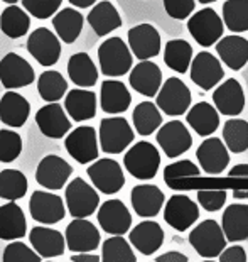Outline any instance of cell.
I'll list each match as a JSON object with an SVG mask.
<instances>
[{"label": "cell", "instance_id": "6da1fadb", "mask_svg": "<svg viewBox=\"0 0 248 262\" xmlns=\"http://www.w3.org/2000/svg\"><path fill=\"white\" fill-rule=\"evenodd\" d=\"M98 64L105 76L118 78L132 70L134 54L122 37H110L105 39L98 48Z\"/></svg>", "mask_w": 248, "mask_h": 262}, {"label": "cell", "instance_id": "7a4b0ae2", "mask_svg": "<svg viewBox=\"0 0 248 262\" xmlns=\"http://www.w3.org/2000/svg\"><path fill=\"white\" fill-rule=\"evenodd\" d=\"M123 166L137 180H154L161 168V152L152 142L140 141L125 152Z\"/></svg>", "mask_w": 248, "mask_h": 262}, {"label": "cell", "instance_id": "3957f363", "mask_svg": "<svg viewBox=\"0 0 248 262\" xmlns=\"http://www.w3.org/2000/svg\"><path fill=\"white\" fill-rule=\"evenodd\" d=\"M189 244L203 259H214L227 247L228 241L221 230V225L216 220L209 219L192 228L189 233Z\"/></svg>", "mask_w": 248, "mask_h": 262}, {"label": "cell", "instance_id": "277c9868", "mask_svg": "<svg viewBox=\"0 0 248 262\" xmlns=\"http://www.w3.org/2000/svg\"><path fill=\"white\" fill-rule=\"evenodd\" d=\"M187 31L191 37L203 48H209L223 36L225 24L218 12L211 7H205L187 17Z\"/></svg>", "mask_w": 248, "mask_h": 262}, {"label": "cell", "instance_id": "5b68a950", "mask_svg": "<svg viewBox=\"0 0 248 262\" xmlns=\"http://www.w3.org/2000/svg\"><path fill=\"white\" fill-rule=\"evenodd\" d=\"M135 134L130 127L129 120L123 117H108L100 122L98 132V144L103 152L120 154L134 142Z\"/></svg>", "mask_w": 248, "mask_h": 262}, {"label": "cell", "instance_id": "8992f818", "mask_svg": "<svg viewBox=\"0 0 248 262\" xmlns=\"http://www.w3.org/2000/svg\"><path fill=\"white\" fill-rule=\"evenodd\" d=\"M156 97H157L156 105L159 107V110L169 117L184 115L192 102L189 86L176 76H170L162 83Z\"/></svg>", "mask_w": 248, "mask_h": 262}, {"label": "cell", "instance_id": "52a82bcc", "mask_svg": "<svg viewBox=\"0 0 248 262\" xmlns=\"http://www.w3.org/2000/svg\"><path fill=\"white\" fill-rule=\"evenodd\" d=\"M66 208L75 219H88L93 215L100 205V196L95 186L88 185L83 178H75L66 186L64 193Z\"/></svg>", "mask_w": 248, "mask_h": 262}, {"label": "cell", "instance_id": "ba28073f", "mask_svg": "<svg viewBox=\"0 0 248 262\" xmlns=\"http://www.w3.org/2000/svg\"><path fill=\"white\" fill-rule=\"evenodd\" d=\"M200 219V206L186 194H174L164 202V220L178 232L189 230Z\"/></svg>", "mask_w": 248, "mask_h": 262}, {"label": "cell", "instance_id": "9c48e42d", "mask_svg": "<svg viewBox=\"0 0 248 262\" xmlns=\"http://www.w3.org/2000/svg\"><path fill=\"white\" fill-rule=\"evenodd\" d=\"M86 174L90 176L91 185L103 194H115L125 185L123 169L115 159H95Z\"/></svg>", "mask_w": 248, "mask_h": 262}, {"label": "cell", "instance_id": "30bf717a", "mask_svg": "<svg viewBox=\"0 0 248 262\" xmlns=\"http://www.w3.org/2000/svg\"><path fill=\"white\" fill-rule=\"evenodd\" d=\"M64 147L68 154L80 164H90L98 159L100 144H98L96 130L91 125H80L68 134L64 141Z\"/></svg>", "mask_w": 248, "mask_h": 262}, {"label": "cell", "instance_id": "8fae6325", "mask_svg": "<svg viewBox=\"0 0 248 262\" xmlns=\"http://www.w3.org/2000/svg\"><path fill=\"white\" fill-rule=\"evenodd\" d=\"M189 75L196 86H200L205 92H209L225 78V70L221 66V61L214 54L201 51L196 56H192L189 64Z\"/></svg>", "mask_w": 248, "mask_h": 262}, {"label": "cell", "instance_id": "7c38bea8", "mask_svg": "<svg viewBox=\"0 0 248 262\" xmlns=\"http://www.w3.org/2000/svg\"><path fill=\"white\" fill-rule=\"evenodd\" d=\"M159 147L169 159H176L191 149L192 136L181 120H169L156 134Z\"/></svg>", "mask_w": 248, "mask_h": 262}, {"label": "cell", "instance_id": "4fadbf2b", "mask_svg": "<svg viewBox=\"0 0 248 262\" xmlns=\"http://www.w3.org/2000/svg\"><path fill=\"white\" fill-rule=\"evenodd\" d=\"M36 80V71L27 59L15 53H7L0 59V83L7 90L29 86Z\"/></svg>", "mask_w": 248, "mask_h": 262}, {"label": "cell", "instance_id": "5bb4252c", "mask_svg": "<svg viewBox=\"0 0 248 262\" xmlns=\"http://www.w3.org/2000/svg\"><path fill=\"white\" fill-rule=\"evenodd\" d=\"M27 51L41 66H54L61 58V42L47 27H39L27 39Z\"/></svg>", "mask_w": 248, "mask_h": 262}, {"label": "cell", "instance_id": "9a60e30c", "mask_svg": "<svg viewBox=\"0 0 248 262\" xmlns=\"http://www.w3.org/2000/svg\"><path fill=\"white\" fill-rule=\"evenodd\" d=\"M29 211L32 220L39 222L42 225L59 224L66 216V206L63 203V198L51 191H41V189L31 194Z\"/></svg>", "mask_w": 248, "mask_h": 262}, {"label": "cell", "instance_id": "2e32d148", "mask_svg": "<svg viewBox=\"0 0 248 262\" xmlns=\"http://www.w3.org/2000/svg\"><path fill=\"white\" fill-rule=\"evenodd\" d=\"M73 168L68 161L59 158L56 154H49L39 161L36 168V181L37 185L49 189V191H58L66 186Z\"/></svg>", "mask_w": 248, "mask_h": 262}, {"label": "cell", "instance_id": "e0dca14e", "mask_svg": "<svg viewBox=\"0 0 248 262\" xmlns=\"http://www.w3.org/2000/svg\"><path fill=\"white\" fill-rule=\"evenodd\" d=\"M213 105L221 115L238 117L245 108V92L241 83L235 78H228L223 83L219 81L213 92Z\"/></svg>", "mask_w": 248, "mask_h": 262}, {"label": "cell", "instance_id": "ac0fdd59", "mask_svg": "<svg viewBox=\"0 0 248 262\" xmlns=\"http://www.w3.org/2000/svg\"><path fill=\"white\" fill-rule=\"evenodd\" d=\"M64 242L71 252H93L100 245V232L88 219H75L66 227Z\"/></svg>", "mask_w": 248, "mask_h": 262}, {"label": "cell", "instance_id": "d6986e66", "mask_svg": "<svg viewBox=\"0 0 248 262\" xmlns=\"http://www.w3.org/2000/svg\"><path fill=\"white\" fill-rule=\"evenodd\" d=\"M196 158L200 168L206 174H221L230 164V150L221 139L208 136V139H205L197 147Z\"/></svg>", "mask_w": 248, "mask_h": 262}, {"label": "cell", "instance_id": "ffe728a7", "mask_svg": "<svg viewBox=\"0 0 248 262\" xmlns=\"http://www.w3.org/2000/svg\"><path fill=\"white\" fill-rule=\"evenodd\" d=\"M129 48L137 59H152L161 53L162 41L152 24H139L129 29Z\"/></svg>", "mask_w": 248, "mask_h": 262}, {"label": "cell", "instance_id": "44dd1931", "mask_svg": "<svg viewBox=\"0 0 248 262\" xmlns=\"http://www.w3.org/2000/svg\"><path fill=\"white\" fill-rule=\"evenodd\" d=\"M98 224L110 235H125L132 227V215L122 200H108L98 208Z\"/></svg>", "mask_w": 248, "mask_h": 262}, {"label": "cell", "instance_id": "7402d4cb", "mask_svg": "<svg viewBox=\"0 0 248 262\" xmlns=\"http://www.w3.org/2000/svg\"><path fill=\"white\" fill-rule=\"evenodd\" d=\"M36 124L41 134L49 139H63L71 130V120L66 110L58 102H49L37 110Z\"/></svg>", "mask_w": 248, "mask_h": 262}, {"label": "cell", "instance_id": "603a6c76", "mask_svg": "<svg viewBox=\"0 0 248 262\" xmlns=\"http://www.w3.org/2000/svg\"><path fill=\"white\" fill-rule=\"evenodd\" d=\"M129 83L137 93L152 98L162 85V70L151 59H140L139 64L132 66Z\"/></svg>", "mask_w": 248, "mask_h": 262}, {"label": "cell", "instance_id": "cb8c5ba5", "mask_svg": "<svg viewBox=\"0 0 248 262\" xmlns=\"http://www.w3.org/2000/svg\"><path fill=\"white\" fill-rule=\"evenodd\" d=\"M132 208L142 219H154L162 210L165 194L156 185H137L130 193Z\"/></svg>", "mask_w": 248, "mask_h": 262}, {"label": "cell", "instance_id": "d4e9b609", "mask_svg": "<svg viewBox=\"0 0 248 262\" xmlns=\"http://www.w3.org/2000/svg\"><path fill=\"white\" fill-rule=\"evenodd\" d=\"M129 235V242L134 249H137L142 255H152L162 247L165 233L162 227L154 220H144L135 225Z\"/></svg>", "mask_w": 248, "mask_h": 262}, {"label": "cell", "instance_id": "484cf974", "mask_svg": "<svg viewBox=\"0 0 248 262\" xmlns=\"http://www.w3.org/2000/svg\"><path fill=\"white\" fill-rule=\"evenodd\" d=\"M216 53L219 56V61L225 63L230 70L240 71L248 63V39L241 37L238 34L221 36L218 39Z\"/></svg>", "mask_w": 248, "mask_h": 262}, {"label": "cell", "instance_id": "4316f807", "mask_svg": "<svg viewBox=\"0 0 248 262\" xmlns=\"http://www.w3.org/2000/svg\"><path fill=\"white\" fill-rule=\"evenodd\" d=\"M29 242L41 259H54L64 254L66 242L59 230L47 227H34L29 232Z\"/></svg>", "mask_w": 248, "mask_h": 262}, {"label": "cell", "instance_id": "83f0119b", "mask_svg": "<svg viewBox=\"0 0 248 262\" xmlns=\"http://www.w3.org/2000/svg\"><path fill=\"white\" fill-rule=\"evenodd\" d=\"M132 95L123 81L105 80L100 88V107L105 114L118 115L129 110Z\"/></svg>", "mask_w": 248, "mask_h": 262}, {"label": "cell", "instance_id": "f1b7e54d", "mask_svg": "<svg viewBox=\"0 0 248 262\" xmlns=\"http://www.w3.org/2000/svg\"><path fill=\"white\" fill-rule=\"evenodd\" d=\"M221 230L228 242H243L248 238V205L233 203L225 208Z\"/></svg>", "mask_w": 248, "mask_h": 262}, {"label": "cell", "instance_id": "f546056e", "mask_svg": "<svg viewBox=\"0 0 248 262\" xmlns=\"http://www.w3.org/2000/svg\"><path fill=\"white\" fill-rule=\"evenodd\" d=\"M64 110L71 120L83 122L96 115V95L85 88H75L64 95Z\"/></svg>", "mask_w": 248, "mask_h": 262}, {"label": "cell", "instance_id": "4dcf8cb0", "mask_svg": "<svg viewBox=\"0 0 248 262\" xmlns=\"http://www.w3.org/2000/svg\"><path fill=\"white\" fill-rule=\"evenodd\" d=\"M88 24L91 26L93 32L96 36H108L110 32L117 31L122 26V17H120L117 7L108 2V0H102L91 5V10L88 12Z\"/></svg>", "mask_w": 248, "mask_h": 262}, {"label": "cell", "instance_id": "1f68e13d", "mask_svg": "<svg viewBox=\"0 0 248 262\" xmlns=\"http://www.w3.org/2000/svg\"><path fill=\"white\" fill-rule=\"evenodd\" d=\"M31 114V103L20 93L9 90L0 98V120L5 125L19 129L27 122Z\"/></svg>", "mask_w": 248, "mask_h": 262}, {"label": "cell", "instance_id": "d6a6232c", "mask_svg": "<svg viewBox=\"0 0 248 262\" xmlns=\"http://www.w3.org/2000/svg\"><path fill=\"white\" fill-rule=\"evenodd\" d=\"M186 122L197 136L208 137L216 132L219 127V112L214 108V105L208 102H200L187 108Z\"/></svg>", "mask_w": 248, "mask_h": 262}, {"label": "cell", "instance_id": "836d02e7", "mask_svg": "<svg viewBox=\"0 0 248 262\" xmlns=\"http://www.w3.org/2000/svg\"><path fill=\"white\" fill-rule=\"evenodd\" d=\"M26 215L15 202L0 206V241H19L26 237Z\"/></svg>", "mask_w": 248, "mask_h": 262}, {"label": "cell", "instance_id": "e575fe53", "mask_svg": "<svg viewBox=\"0 0 248 262\" xmlns=\"http://www.w3.org/2000/svg\"><path fill=\"white\" fill-rule=\"evenodd\" d=\"M69 80L80 88L95 86L98 81V68L88 53H75L68 61Z\"/></svg>", "mask_w": 248, "mask_h": 262}, {"label": "cell", "instance_id": "d590c367", "mask_svg": "<svg viewBox=\"0 0 248 262\" xmlns=\"http://www.w3.org/2000/svg\"><path fill=\"white\" fill-rule=\"evenodd\" d=\"M85 24V17L76 9L66 7L63 10L56 12L53 17V26L56 31V36L66 44H73L80 37Z\"/></svg>", "mask_w": 248, "mask_h": 262}, {"label": "cell", "instance_id": "8d00e7d4", "mask_svg": "<svg viewBox=\"0 0 248 262\" xmlns=\"http://www.w3.org/2000/svg\"><path fill=\"white\" fill-rule=\"evenodd\" d=\"M31 17L24 9L17 7L15 4H10L7 9L0 14V31L10 39H19L29 32Z\"/></svg>", "mask_w": 248, "mask_h": 262}, {"label": "cell", "instance_id": "74e56055", "mask_svg": "<svg viewBox=\"0 0 248 262\" xmlns=\"http://www.w3.org/2000/svg\"><path fill=\"white\" fill-rule=\"evenodd\" d=\"M134 129L139 136H151L162 125V114L156 103L140 102L132 114Z\"/></svg>", "mask_w": 248, "mask_h": 262}, {"label": "cell", "instance_id": "f35d334b", "mask_svg": "<svg viewBox=\"0 0 248 262\" xmlns=\"http://www.w3.org/2000/svg\"><path fill=\"white\" fill-rule=\"evenodd\" d=\"M192 59V46L184 39H170L164 46V63L176 73H186Z\"/></svg>", "mask_w": 248, "mask_h": 262}, {"label": "cell", "instance_id": "ab89813d", "mask_svg": "<svg viewBox=\"0 0 248 262\" xmlns=\"http://www.w3.org/2000/svg\"><path fill=\"white\" fill-rule=\"evenodd\" d=\"M225 146L233 154H243L248 150V122L243 119L231 117L223 127Z\"/></svg>", "mask_w": 248, "mask_h": 262}, {"label": "cell", "instance_id": "60d3db41", "mask_svg": "<svg viewBox=\"0 0 248 262\" xmlns=\"http://www.w3.org/2000/svg\"><path fill=\"white\" fill-rule=\"evenodd\" d=\"M68 92V81L59 71L47 70L42 71L37 80V93L46 102H58Z\"/></svg>", "mask_w": 248, "mask_h": 262}, {"label": "cell", "instance_id": "b9f144b4", "mask_svg": "<svg viewBox=\"0 0 248 262\" xmlns=\"http://www.w3.org/2000/svg\"><path fill=\"white\" fill-rule=\"evenodd\" d=\"M223 24L233 34L248 31V0H227L223 4Z\"/></svg>", "mask_w": 248, "mask_h": 262}, {"label": "cell", "instance_id": "7bdbcfd3", "mask_svg": "<svg viewBox=\"0 0 248 262\" xmlns=\"http://www.w3.org/2000/svg\"><path fill=\"white\" fill-rule=\"evenodd\" d=\"M27 193V178L17 169H4L0 172V198L17 202Z\"/></svg>", "mask_w": 248, "mask_h": 262}, {"label": "cell", "instance_id": "ee69618b", "mask_svg": "<svg viewBox=\"0 0 248 262\" xmlns=\"http://www.w3.org/2000/svg\"><path fill=\"white\" fill-rule=\"evenodd\" d=\"M102 260L105 262H135L134 249L123 235H112L102 245Z\"/></svg>", "mask_w": 248, "mask_h": 262}, {"label": "cell", "instance_id": "f6af8a7d", "mask_svg": "<svg viewBox=\"0 0 248 262\" xmlns=\"http://www.w3.org/2000/svg\"><path fill=\"white\" fill-rule=\"evenodd\" d=\"M200 174H201V169L197 168V164H194L189 159L176 161V163H170L164 168V181H165V185L172 189H181L179 186L181 180L197 178Z\"/></svg>", "mask_w": 248, "mask_h": 262}, {"label": "cell", "instance_id": "bcb514c9", "mask_svg": "<svg viewBox=\"0 0 248 262\" xmlns=\"http://www.w3.org/2000/svg\"><path fill=\"white\" fill-rule=\"evenodd\" d=\"M22 152V137L15 130H0V163H12Z\"/></svg>", "mask_w": 248, "mask_h": 262}, {"label": "cell", "instance_id": "7dc6e473", "mask_svg": "<svg viewBox=\"0 0 248 262\" xmlns=\"http://www.w3.org/2000/svg\"><path fill=\"white\" fill-rule=\"evenodd\" d=\"M4 262H41V255L24 242H10L4 250Z\"/></svg>", "mask_w": 248, "mask_h": 262}, {"label": "cell", "instance_id": "c3c4849f", "mask_svg": "<svg viewBox=\"0 0 248 262\" xmlns=\"http://www.w3.org/2000/svg\"><path fill=\"white\" fill-rule=\"evenodd\" d=\"M63 0H22L26 12L36 19H49L58 12Z\"/></svg>", "mask_w": 248, "mask_h": 262}, {"label": "cell", "instance_id": "681fc988", "mask_svg": "<svg viewBox=\"0 0 248 262\" xmlns=\"http://www.w3.org/2000/svg\"><path fill=\"white\" fill-rule=\"evenodd\" d=\"M228 193L225 189H200L197 191V203L206 211H218L225 206Z\"/></svg>", "mask_w": 248, "mask_h": 262}, {"label": "cell", "instance_id": "f907efd6", "mask_svg": "<svg viewBox=\"0 0 248 262\" xmlns=\"http://www.w3.org/2000/svg\"><path fill=\"white\" fill-rule=\"evenodd\" d=\"M162 5L170 19L184 20L194 12L196 0H162Z\"/></svg>", "mask_w": 248, "mask_h": 262}, {"label": "cell", "instance_id": "816d5d0a", "mask_svg": "<svg viewBox=\"0 0 248 262\" xmlns=\"http://www.w3.org/2000/svg\"><path fill=\"white\" fill-rule=\"evenodd\" d=\"M218 259L221 262H246V250L241 245H231L221 250Z\"/></svg>", "mask_w": 248, "mask_h": 262}, {"label": "cell", "instance_id": "f5cc1de1", "mask_svg": "<svg viewBox=\"0 0 248 262\" xmlns=\"http://www.w3.org/2000/svg\"><path fill=\"white\" fill-rule=\"evenodd\" d=\"M187 255L181 254V252H176V250H169L162 255L156 257V262H187Z\"/></svg>", "mask_w": 248, "mask_h": 262}, {"label": "cell", "instance_id": "db71d44e", "mask_svg": "<svg viewBox=\"0 0 248 262\" xmlns=\"http://www.w3.org/2000/svg\"><path fill=\"white\" fill-rule=\"evenodd\" d=\"M230 178H248V164H236L228 171Z\"/></svg>", "mask_w": 248, "mask_h": 262}, {"label": "cell", "instance_id": "11a10c76", "mask_svg": "<svg viewBox=\"0 0 248 262\" xmlns=\"http://www.w3.org/2000/svg\"><path fill=\"white\" fill-rule=\"evenodd\" d=\"M71 260L73 262H98L100 257H98V255H93L91 252H78V255H73Z\"/></svg>", "mask_w": 248, "mask_h": 262}, {"label": "cell", "instance_id": "9f6ffc18", "mask_svg": "<svg viewBox=\"0 0 248 262\" xmlns=\"http://www.w3.org/2000/svg\"><path fill=\"white\" fill-rule=\"evenodd\" d=\"M98 0H69V4H73L75 7L78 9H88L91 7V5H95Z\"/></svg>", "mask_w": 248, "mask_h": 262}, {"label": "cell", "instance_id": "6f0895ef", "mask_svg": "<svg viewBox=\"0 0 248 262\" xmlns=\"http://www.w3.org/2000/svg\"><path fill=\"white\" fill-rule=\"evenodd\" d=\"M233 198L235 200H248V191H245V189H233Z\"/></svg>", "mask_w": 248, "mask_h": 262}, {"label": "cell", "instance_id": "680465c9", "mask_svg": "<svg viewBox=\"0 0 248 262\" xmlns=\"http://www.w3.org/2000/svg\"><path fill=\"white\" fill-rule=\"evenodd\" d=\"M200 4H203V5H208V4H214V2H218V0H197Z\"/></svg>", "mask_w": 248, "mask_h": 262}, {"label": "cell", "instance_id": "91938a15", "mask_svg": "<svg viewBox=\"0 0 248 262\" xmlns=\"http://www.w3.org/2000/svg\"><path fill=\"white\" fill-rule=\"evenodd\" d=\"M2 2H5V4H17V0H2Z\"/></svg>", "mask_w": 248, "mask_h": 262}]
</instances>
